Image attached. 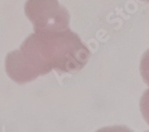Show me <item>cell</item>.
<instances>
[{
	"label": "cell",
	"mask_w": 149,
	"mask_h": 132,
	"mask_svg": "<svg viewBox=\"0 0 149 132\" xmlns=\"http://www.w3.org/2000/svg\"><path fill=\"white\" fill-rule=\"evenodd\" d=\"M90 58L89 49L69 28L55 32H33L20 49L6 55V71L18 84L31 82L52 70H81Z\"/></svg>",
	"instance_id": "6da1fadb"
},
{
	"label": "cell",
	"mask_w": 149,
	"mask_h": 132,
	"mask_svg": "<svg viewBox=\"0 0 149 132\" xmlns=\"http://www.w3.org/2000/svg\"><path fill=\"white\" fill-rule=\"evenodd\" d=\"M24 13L35 32H55L69 28V14L58 0H27Z\"/></svg>",
	"instance_id": "7a4b0ae2"
}]
</instances>
